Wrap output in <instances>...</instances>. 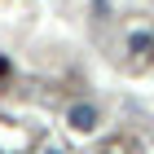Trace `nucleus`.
<instances>
[{
	"instance_id": "f257e3e1",
	"label": "nucleus",
	"mask_w": 154,
	"mask_h": 154,
	"mask_svg": "<svg viewBox=\"0 0 154 154\" xmlns=\"http://www.w3.org/2000/svg\"><path fill=\"white\" fill-rule=\"evenodd\" d=\"M66 119H71L75 132H93V128H97V110H93V106H71Z\"/></svg>"
},
{
	"instance_id": "f03ea898",
	"label": "nucleus",
	"mask_w": 154,
	"mask_h": 154,
	"mask_svg": "<svg viewBox=\"0 0 154 154\" xmlns=\"http://www.w3.org/2000/svg\"><path fill=\"white\" fill-rule=\"evenodd\" d=\"M44 154H62V150H44Z\"/></svg>"
}]
</instances>
